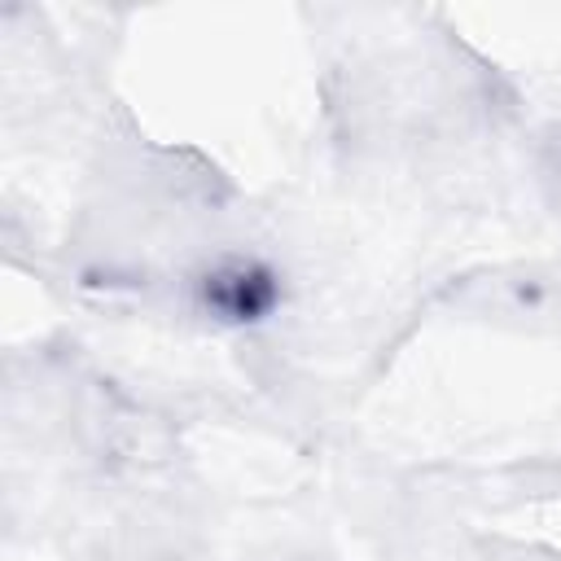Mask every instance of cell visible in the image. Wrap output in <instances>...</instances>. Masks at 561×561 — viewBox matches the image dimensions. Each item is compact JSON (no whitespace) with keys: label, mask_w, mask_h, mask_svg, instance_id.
<instances>
[{"label":"cell","mask_w":561,"mask_h":561,"mask_svg":"<svg viewBox=\"0 0 561 561\" xmlns=\"http://www.w3.org/2000/svg\"><path fill=\"white\" fill-rule=\"evenodd\" d=\"M495 307L508 316H561V276H543V272H522L513 280L495 276Z\"/></svg>","instance_id":"cell-2"},{"label":"cell","mask_w":561,"mask_h":561,"mask_svg":"<svg viewBox=\"0 0 561 561\" xmlns=\"http://www.w3.org/2000/svg\"><path fill=\"white\" fill-rule=\"evenodd\" d=\"M197 294H202V307L210 316L245 324V320H259L276 307L280 280L259 259H224L197 280Z\"/></svg>","instance_id":"cell-1"}]
</instances>
